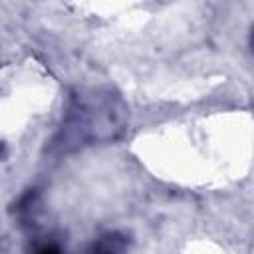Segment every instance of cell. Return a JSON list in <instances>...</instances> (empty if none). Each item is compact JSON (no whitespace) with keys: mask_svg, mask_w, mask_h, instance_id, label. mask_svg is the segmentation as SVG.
I'll use <instances>...</instances> for the list:
<instances>
[{"mask_svg":"<svg viewBox=\"0 0 254 254\" xmlns=\"http://www.w3.org/2000/svg\"><path fill=\"white\" fill-rule=\"evenodd\" d=\"M117 248H119L117 238L115 236H109V238L101 240L99 244H95L89 254H117Z\"/></svg>","mask_w":254,"mask_h":254,"instance_id":"6da1fadb","label":"cell"},{"mask_svg":"<svg viewBox=\"0 0 254 254\" xmlns=\"http://www.w3.org/2000/svg\"><path fill=\"white\" fill-rule=\"evenodd\" d=\"M38 254H60V250H58L56 246H52V244H50V246H44Z\"/></svg>","mask_w":254,"mask_h":254,"instance_id":"7a4b0ae2","label":"cell"}]
</instances>
